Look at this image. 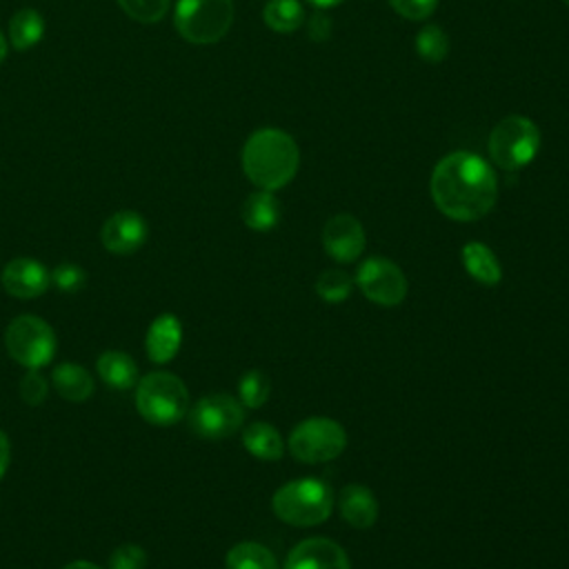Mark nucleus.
Masks as SVG:
<instances>
[{"mask_svg": "<svg viewBox=\"0 0 569 569\" xmlns=\"http://www.w3.org/2000/svg\"><path fill=\"white\" fill-rule=\"evenodd\" d=\"M264 24L278 33H291L302 27L305 9L298 0H267L262 9Z\"/></svg>", "mask_w": 569, "mask_h": 569, "instance_id": "obj_24", "label": "nucleus"}, {"mask_svg": "<svg viewBox=\"0 0 569 569\" xmlns=\"http://www.w3.org/2000/svg\"><path fill=\"white\" fill-rule=\"evenodd\" d=\"M4 56H7V40H4L2 31H0V62L4 60Z\"/></svg>", "mask_w": 569, "mask_h": 569, "instance_id": "obj_37", "label": "nucleus"}, {"mask_svg": "<svg viewBox=\"0 0 569 569\" xmlns=\"http://www.w3.org/2000/svg\"><path fill=\"white\" fill-rule=\"evenodd\" d=\"M242 222L253 231H271L280 220V202L273 191L258 189L247 196L240 209Z\"/></svg>", "mask_w": 569, "mask_h": 569, "instance_id": "obj_20", "label": "nucleus"}, {"mask_svg": "<svg viewBox=\"0 0 569 569\" xmlns=\"http://www.w3.org/2000/svg\"><path fill=\"white\" fill-rule=\"evenodd\" d=\"M489 158L505 171L527 167L540 151V129L527 116H507L489 133Z\"/></svg>", "mask_w": 569, "mask_h": 569, "instance_id": "obj_5", "label": "nucleus"}, {"mask_svg": "<svg viewBox=\"0 0 569 569\" xmlns=\"http://www.w3.org/2000/svg\"><path fill=\"white\" fill-rule=\"evenodd\" d=\"M51 385L69 402H84L96 389V382L80 362H60L51 371Z\"/></svg>", "mask_w": 569, "mask_h": 569, "instance_id": "obj_18", "label": "nucleus"}, {"mask_svg": "<svg viewBox=\"0 0 569 569\" xmlns=\"http://www.w3.org/2000/svg\"><path fill=\"white\" fill-rule=\"evenodd\" d=\"M62 569H107V567H100V565L89 562V560H73V562L64 565Z\"/></svg>", "mask_w": 569, "mask_h": 569, "instance_id": "obj_35", "label": "nucleus"}, {"mask_svg": "<svg viewBox=\"0 0 569 569\" xmlns=\"http://www.w3.org/2000/svg\"><path fill=\"white\" fill-rule=\"evenodd\" d=\"M389 4L407 20H425L436 11L438 0H389Z\"/></svg>", "mask_w": 569, "mask_h": 569, "instance_id": "obj_32", "label": "nucleus"}, {"mask_svg": "<svg viewBox=\"0 0 569 569\" xmlns=\"http://www.w3.org/2000/svg\"><path fill=\"white\" fill-rule=\"evenodd\" d=\"M244 449L258 460H280L284 453L282 436L269 422H251L242 429Z\"/></svg>", "mask_w": 569, "mask_h": 569, "instance_id": "obj_21", "label": "nucleus"}, {"mask_svg": "<svg viewBox=\"0 0 569 569\" xmlns=\"http://www.w3.org/2000/svg\"><path fill=\"white\" fill-rule=\"evenodd\" d=\"M147 567V551L140 545L124 542L113 549L109 556L107 569H144Z\"/></svg>", "mask_w": 569, "mask_h": 569, "instance_id": "obj_31", "label": "nucleus"}, {"mask_svg": "<svg viewBox=\"0 0 569 569\" xmlns=\"http://www.w3.org/2000/svg\"><path fill=\"white\" fill-rule=\"evenodd\" d=\"M96 371L107 387L118 389V391H127V389L136 387L140 380L136 360L129 353L118 351V349L102 351L96 360Z\"/></svg>", "mask_w": 569, "mask_h": 569, "instance_id": "obj_17", "label": "nucleus"}, {"mask_svg": "<svg viewBox=\"0 0 569 569\" xmlns=\"http://www.w3.org/2000/svg\"><path fill=\"white\" fill-rule=\"evenodd\" d=\"M56 333L51 325L38 316L24 313L9 322L4 347L9 356L24 369H42L56 356Z\"/></svg>", "mask_w": 569, "mask_h": 569, "instance_id": "obj_8", "label": "nucleus"}, {"mask_svg": "<svg viewBox=\"0 0 569 569\" xmlns=\"http://www.w3.org/2000/svg\"><path fill=\"white\" fill-rule=\"evenodd\" d=\"M284 569H351L347 551L329 538L300 540L289 553Z\"/></svg>", "mask_w": 569, "mask_h": 569, "instance_id": "obj_14", "label": "nucleus"}, {"mask_svg": "<svg viewBox=\"0 0 569 569\" xmlns=\"http://www.w3.org/2000/svg\"><path fill=\"white\" fill-rule=\"evenodd\" d=\"M365 227L351 213H336L322 227V247L325 253L331 256L336 262H353L365 251Z\"/></svg>", "mask_w": 569, "mask_h": 569, "instance_id": "obj_11", "label": "nucleus"}, {"mask_svg": "<svg viewBox=\"0 0 569 569\" xmlns=\"http://www.w3.org/2000/svg\"><path fill=\"white\" fill-rule=\"evenodd\" d=\"M276 518L291 527L322 525L333 509L331 489L318 478L289 480L271 496Z\"/></svg>", "mask_w": 569, "mask_h": 569, "instance_id": "obj_3", "label": "nucleus"}, {"mask_svg": "<svg viewBox=\"0 0 569 569\" xmlns=\"http://www.w3.org/2000/svg\"><path fill=\"white\" fill-rule=\"evenodd\" d=\"M87 273L80 264L76 262H60L51 271V284H56L64 293H76L84 287Z\"/></svg>", "mask_w": 569, "mask_h": 569, "instance_id": "obj_29", "label": "nucleus"}, {"mask_svg": "<svg viewBox=\"0 0 569 569\" xmlns=\"http://www.w3.org/2000/svg\"><path fill=\"white\" fill-rule=\"evenodd\" d=\"M147 233H149L147 220L138 211L122 209L104 220L100 229V242L107 251L127 256L138 251L144 244Z\"/></svg>", "mask_w": 569, "mask_h": 569, "instance_id": "obj_13", "label": "nucleus"}, {"mask_svg": "<svg viewBox=\"0 0 569 569\" xmlns=\"http://www.w3.org/2000/svg\"><path fill=\"white\" fill-rule=\"evenodd\" d=\"M309 4H313L316 9H331V7H338L342 4L345 0H307Z\"/></svg>", "mask_w": 569, "mask_h": 569, "instance_id": "obj_36", "label": "nucleus"}, {"mask_svg": "<svg viewBox=\"0 0 569 569\" xmlns=\"http://www.w3.org/2000/svg\"><path fill=\"white\" fill-rule=\"evenodd\" d=\"M118 4L138 22H158L169 11V0H118Z\"/></svg>", "mask_w": 569, "mask_h": 569, "instance_id": "obj_28", "label": "nucleus"}, {"mask_svg": "<svg viewBox=\"0 0 569 569\" xmlns=\"http://www.w3.org/2000/svg\"><path fill=\"white\" fill-rule=\"evenodd\" d=\"M416 53L427 62H442L449 53V38L438 24H425L416 33Z\"/></svg>", "mask_w": 569, "mask_h": 569, "instance_id": "obj_25", "label": "nucleus"}, {"mask_svg": "<svg viewBox=\"0 0 569 569\" xmlns=\"http://www.w3.org/2000/svg\"><path fill=\"white\" fill-rule=\"evenodd\" d=\"M187 418L196 436L204 440H222L242 427L244 407L229 393H209L189 407Z\"/></svg>", "mask_w": 569, "mask_h": 569, "instance_id": "obj_9", "label": "nucleus"}, {"mask_svg": "<svg viewBox=\"0 0 569 569\" xmlns=\"http://www.w3.org/2000/svg\"><path fill=\"white\" fill-rule=\"evenodd\" d=\"M20 398L29 405V407H38L47 400L49 393V382L47 378L40 373V369H27V373L20 380Z\"/></svg>", "mask_w": 569, "mask_h": 569, "instance_id": "obj_30", "label": "nucleus"}, {"mask_svg": "<svg viewBox=\"0 0 569 569\" xmlns=\"http://www.w3.org/2000/svg\"><path fill=\"white\" fill-rule=\"evenodd\" d=\"M178 33L193 44L222 40L233 22L231 0H178L173 11Z\"/></svg>", "mask_w": 569, "mask_h": 569, "instance_id": "obj_7", "label": "nucleus"}, {"mask_svg": "<svg viewBox=\"0 0 569 569\" xmlns=\"http://www.w3.org/2000/svg\"><path fill=\"white\" fill-rule=\"evenodd\" d=\"M136 409L147 422L171 427L189 411V389L176 373L151 371L136 385Z\"/></svg>", "mask_w": 569, "mask_h": 569, "instance_id": "obj_4", "label": "nucleus"}, {"mask_svg": "<svg viewBox=\"0 0 569 569\" xmlns=\"http://www.w3.org/2000/svg\"><path fill=\"white\" fill-rule=\"evenodd\" d=\"M227 569H278L276 556L260 542L242 540L236 542L224 556Z\"/></svg>", "mask_w": 569, "mask_h": 569, "instance_id": "obj_22", "label": "nucleus"}, {"mask_svg": "<svg viewBox=\"0 0 569 569\" xmlns=\"http://www.w3.org/2000/svg\"><path fill=\"white\" fill-rule=\"evenodd\" d=\"M347 447V431L345 427L327 416H311L298 422L289 438L287 449L289 453L305 465H320L336 460Z\"/></svg>", "mask_w": 569, "mask_h": 569, "instance_id": "obj_6", "label": "nucleus"}, {"mask_svg": "<svg viewBox=\"0 0 569 569\" xmlns=\"http://www.w3.org/2000/svg\"><path fill=\"white\" fill-rule=\"evenodd\" d=\"M44 36V20L36 9H20L9 22V40L18 51H27Z\"/></svg>", "mask_w": 569, "mask_h": 569, "instance_id": "obj_23", "label": "nucleus"}, {"mask_svg": "<svg viewBox=\"0 0 569 569\" xmlns=\"http://www.w3.org/2000/svg\"><path fill=\"white\" fill-rule=\"evenodd\" d=\"M307 33L313 42H325L329 36H331V20L325 16V13H313L309 20H307Z\"/></svg>", "mask_w": 569, "mask_h": 569, "instance_id": "obj_33", "label": "nucleus"}, {"mask_svg": "<svg viewBox=\"0 0 569 569\" xmlns=\"http://www.w3.org/2000/svg\"><path fill=\"white\" fill-rule=\"evenodd\" d=\"M429 193L442 216L473 222L493 209L498 180L489 162L478 153L451 151L433 167Z\"/></svg>", "mask_w": 569, "mask_h": 569, "instance_id": "obj_1", "label": "nucleus"}, {"mask_svg": "<svg viewBox=\"0 0 569 569\" xmlns=\"http://www.w3.org/2000/svg\"><path fill=\"white\" fill-rule=\"evenodd\" d=\"M460 258H462V267L465 271L480 284H487V287H493L502 280V267H500V260L496 258V253L478 242V240H471L462 247L460 251Z\"/></svg>", "mask_w": 569, "mask_h": 569, "instance_id": "obj_19", "label": "nucleus"}, {"mask_svg": "<svg viewBox=\"0 0 569 569\" xmlns=\"http://www.w3.org/2000/svg\"><path fill=\"white\" fill-rule=\"evenodd\" d=\"M353 282L367 300L380 307L400 305L409 289L402 269L389 258H380V256H371L365 262H360Z\"/></svg>", "mask_w": 569, "mask_h": 569, "instance_id": "obj_10", "label": "nucleus"}, {"mask_svg": "<svg viewBox=\"0 0 569 569\" xmlns=\"http://www.w3.org/2000/svg\"><path fill=\"white\" fill-rule=\"evenodd\" d=\"M4 291L20 300H31L42 296L51 284V271L36 258L20 256L4 264L0 273Z\"/></svg>", "mask_w": 569, "mask_h": 569, "instance_id": "obj_12", "label": "nucleus"}, {"mask_svg": "<svg viewBox=\"0 0 569 569\" xmlns=\"http://www.w3.org/2000/svg\"><path fill=\"white\" fill-rule=\"evenodd\" d=\"M565 4H567V7H569V0H565Z\"/></svg>", "mask_w": 569, "mask_h": 569, "instance_id": "obj_38", "label": "nucleus"}, {"mask_svg": "<svg viewBox=\"0 0 569 569\" xmlns=\"http://www.w3.org/2000/svg\"><path fill=\"white\" fill-rule=\"evenodd\" d=\"M182 345V322L173 313H160L151 320L144 336L147 358L156 365H164L173 360Z\"/></svg>", "mask_w": 569, "mask_h": 569, "instance_id": "obj_15", "label": "nucleus"}, {"mask_svg": "<svg viewBox=\"0 0 569 569\" xmlns=\"http://www.w3.org/2000/svg\"><path fill=\"white\" fill-rule=\"evenodd\" d=\"M244 176L264 191H278L289 184L300 164V151L296 140L273 127L253 131L242 147Z\"/></svg>", "mask_w": 569, "mask_h": 569, "instance_id": "obj_2", "label": "nucleus"}, {"mask_svg": "<svg viewBox=\"0 0 569 569\" xmlns=\"http://www.w3.org/2000/svg\"><path fill=\"white\" fill-rule=\"evenodd\" d=\"M269 396H271V382L262 371L251 369L238 380V400L242 407L258 409L269 400Z\"/></svg>", "mask_w": 569, "mask_h": 569, "instance_id": "obj_27", "label": "nucleus"}, {"mask_svg": "<svg viewBox=\"0 0 569 569\" xmlns=\"http://www.w3.org/2000/svg\"><path fill=\"white\" fill-rule=\"evenodd\" d=\"M9 462H11V442H9V436L0 429V480L9 469Z\"/></svg>", "mask_w": 569, "mask_h": 569, "instance_id": "obj_34", "label": "nucleus"}, {"mask_svg": "<svg viewBox=\"0 0 569 569\" xmlns=\"http://www.w3.org/2000/svg\"><path fill=\"white\" fill-rule=\"evenodd\" d=\"M353 284L356 282L345 271L327 269L316 280V293H318L320 300H325L329 305H338V302H345L351 296Z\"/></svg>", "mask_w": 569, "mask_h": 569, "instance_id": "obj_26", "label": "nucleus"}, {"mask_svg": "<svg viewBox=\"0 0 569 569\" xmlns=\"http://www.w3.org/2000/svg\"><path fill=\"white\" fill-rule=\"evenodd\" d=\"M340 516L353 529H369L378 520V500L365 485H347L338 498Z\"/></svg>", "mask_w": 569, "mask_h": 569, "instance_id": "obj_16", "label": "nucleus"}]
</instances>
